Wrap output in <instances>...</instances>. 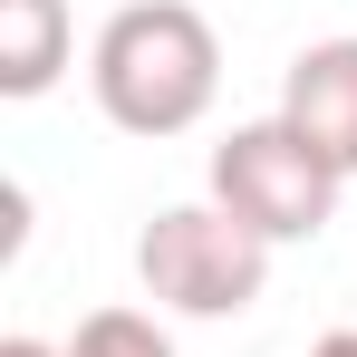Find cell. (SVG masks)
<instances>
[{"label":"cell","mask_w":357,"mask_h":357,"mask_svg":"<svg viewBox=\"0 0 357 357\" xmlns=\"http://www.w3.org/2000/svg\"><path fill=\"white\" fill-rule=\"evenodd\" d=\"M309 357H357V328H328V338H319Z\"/></svg>","instance_id":"ba28073f"},{"label":"cell","mask_w":357,"mask_h":357,"mask_svg":"<svg viewBox=\"0 0 357 357\" xmlns=\"http://www.w3.org/2000/svg\"><path fill=\"white\" fill-rule=\"evenodd\" d=\"M0 357H68V348H49V338H0Z\"/></svg>","instance_id":"52a82bcc"},{"label":"cell","mask_w":357,"mask_h":357,"mask_svg":"<svg viewBox=\"0 0 357 357\" xmlns=\"http://www.w3.org/2000/svg\"><path fill=\"white\" fill-rule=\"evenodd\" d=\"M338 193H348V174H338L290 116L232 126V135L213 145V203H222L232 222H251L271 251H280V241H319L338 222Z\"/></svg>","instance_id":"3957f363"},{"label":"cell","mask_w":357,"mask_h":357,"mask_svg":"<svg viewBox=\"0 0 357 357\" xmlns=\"http://www.w3.org/2000/svg\"><path fill=\"white\" fill-rule=\"evenodd\" d=\"M135 280L174 319H241L251 299L271 290V241L251 222H232L213 193L203 203H165L135 232Z\"/></svg>","instance_id":"7a4b0ae2"},{"label":"cell","mask_w":357,"mask_h":357,"mask_svg":"<svg viewBox=\"0 0 357 357\" xmlns=\"http://www.w3.org/2000/svg\"><path fill=\"white\" fill-rule=\"evenodd\" d=\"M68 357H174V338L145 309H87L77 338H68Z\"/></svg>","instance_id":"8992f818"},{"label":"cell","mask_w":357,"mask_h":357,"mask_svg":"<svg viewBox=\"0 0 357 357\" xmlns=\"http://www.w3.org/2000/svg\"><path fill=\"white\" fill-rule=\"evenodd\" d=\"M68 49H77L68 0H0V97H49Z\"/></svg>","instance_id":"5b68a950"},{"label":"cell","mask_w":357,"mask_h":357,"mask_svg":"<svg viewBox=\"0 0 357 357\" xmlns=\"http://www.w3.org/2000/svg\"><path fill=\"white\" fill-rule=\"evenodd\" d=\"M87 87L116 135H145V145L193 135L222 97V39L193 0H126L87 49Z\"/></svg>","instance_id":"6da1fadb"},{"label":"cell","mask_w":357,"mask_h":357,"mask_svg":"<svg viewBox=\"0 0 357 357\" xmlns=\"http://www.w3.org/2000/svg\"><path fill=\"white\" fill-rule=\"evenodd\" d=\"M280 116L338 165L357 174V39H309L280 77Z\"/></svg>","instance_id":"277c9868"}]
</instances>
